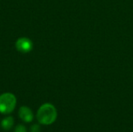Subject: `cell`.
<instances>
[{"label": "cell", "instance_id": "cell-1", "mask_svg": "<svg viewBox=\"0 0 133 132\" xmlns=\"http://www.w3.org/2000/svg\"><path fill=\"white\" fill-rule=\"evenodd\" d=\"M57 115V110L52 104L44 103L38 109L37 119L41 124L50 125L56 121Z\"/></svg>", "mask_w": 133, "mask_h": 132}, {"label": "cell", "instance_id": "cell-2", "mask_svg": "<svg viewBox=\"0 0 133 132\" xmlns=\"http://www.w3.org/2000/svg\"><path fill=\"white\" fill-rule=\"evenodd\" d=\"M16 96L10 93H5L0 96V113L8 114L12 112L16 107Z\"/></svg>", "mask_w": 133, "mask_h": 132}, {"label": "cell", "instance_id": "cell-3", "mask_svg": "<svg viewBox=\"0 0 133 132\" xmlns=\"http://www.w3.org/2000/svg\"><path fill=\"white\" fill-rule=\"evenodd\" d=\"M16 47L20 52L27 53L32 50L33 43L30 39H28L26 37H21L16 40Z\"/></svg>", "mask_w": 133, "mask_h": 132}, {"label": "cell", "instance_id": "cell-4", "mask_svg": "<svg viewBox=\"0 0 133 132\" xmlns=\"http://www.w3.org/2000/svg\"><path fill=\"white\" fill-rule=\"evenodd\" d=\"M19 116L20 119L26 123L31 122L34 119L33 112L28 107H21L19 110Z\"/></svg>", "mask_w": 133, "mask_h": 132}, {"label": "cell", "instance_id": "cell-5", "mask_svg": "<svg viewBox=\"0 0 133 132\" xmlns=\"http://www.w3.org/2000/svg\"><path fill=\"white\" fill-rule=\"evenodd\" d=\"M14 124V119L12 117H5L1 122V127L5 131H9Z\"/></svg>", "mask_w": 133, "mask_h": 132}, {"label": "cell", "instance_id": "cell-6", "mask_svg": "<svg viewBox=\"0 0 133 132\" xmlns=\"http://www.w3.org/2000/svg\"><path fill=\"white\" fill-rule=\"evenodd\" d=\"M14 132H26V128L22 125V124H19L16 127L15 130H14Z\"/></svg>", "mask_w": 133, "mask_h": 132}, {"label": "cell", "instance_id": "cell-7", "mask_svg": "<svg viewBox=\"0 0 133 132\" xmlns=\"http://www.w3.org/2000/svg\"><path fill=\"white\" fill-rule=\"evenodd\" d=\"M30 132H41V127L38 124H34L30 128Z\"/></svg>", "mask_w": 133, "mask_h": 132}]
</instances>
